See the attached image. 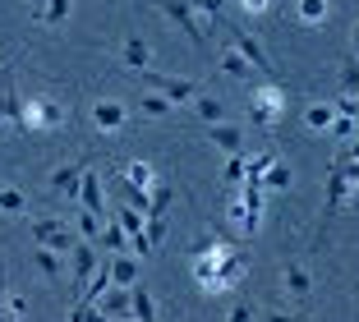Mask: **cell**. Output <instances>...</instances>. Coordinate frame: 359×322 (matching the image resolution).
I'll return each instance as SVG.
<instances>
[{"instance_id":"cell-15","label":"cell","mask_w":359,"mask_h":322,"mask_svg":"<svg viewBox=\"0 0 359 322\" xmlns=\"http://www.w3.org/2000/svg\"><path fill=\"white\" fill-rule=\"evenodd\" d=\"M97 249H111V253H125L129 249V235L120 230V221H102V235H97Z\"/></svg>"},{"instance_id":"cell-5","label":"cell","mask_w":359,"mask_h":322,"mask_svg":"<svg viewBox=\"0 0 359 322\" xmlns=\"http://www.w3.org/2000/svg\"><path fill=\"white\" fill-rule=\"evenodd\" d=\"M143 74H148L152 93H161L170 106H180V102H194V93H198V88H194V79H175V74H161V69H152V65H148Z\"/></svg>"},{"instance_id":"cell-24","label":"cell","mask_w":359,"mask_h":322,"mask_svg":"<svg viewBox=\"0 0 359 322\" xmlns=\"http://www.w3.org/2000/svg\"><path fill=\"white\" fill-rule=\"evenodd\" d=\"M125 180L134 189H152V166H148V161H129V166H125Z\"/></svg>"},{"instance_id":"cell-17","label":"cell","mask_w":359,"mask_h":322,"mask_svg":"<svg viewBox=\"0 0 359 322\" xmlns=\"http://www.w3.org/2000/svg\"><path fill=\"white\" fill-rule=\"evenodd\" d=\"M134 281H138V262L125 258V253H116V258H111V286H134Z\"/></svg>"},{"instance_id":"cell-43","label":"cell","mask_w":359,"mask_h":322,"mask_svg":"<svg viewBox=\"0 0 359 322\" xmlns=\"http://www.w3.org/2000/svg\"><path fill=\"white\" fill-rule=\"evenodd\" d=\"M0 120H5V111H0Z\"/></svg>"},{"instance_id":"cell-4","label":"cell","mask_w":359,"mask_h":322,"mask_svg":"<svg viewBox=\"0 0 359 322\" xmlns=\"http://www.w3.org/2000/svg\"><path fill=\"white\" fill-rule=\"evenodd\" d=\"M65 125V106L51 97H37V102H23V134L28 129H60Z\"/></svg>"},{"instance_id":"cell-32","label":"cell","mask_w":359,"mask_h":322,"mask_svg":"<svg viewBox=\"0 0 359 322\" xmlns=\"http://www.w3.org/2000/svg\"><path fill=\"white\" fill-rule=\"evenodd\" d=\"M69 322H106V313H97L93 304H74V313H69Z\"/></svg>"},{"instance_id":"cell-34","label":"cell","mask_w":359,"mask_h":322,"mask_svg":"<svg viewBox=\"0 0 359 322\" xmlns=\"http://www.w3.org/2000/svg\"><path fill=\"white\" fill-rule=\"evenodd\" d=\"M263 175H267V185H272V189H285V185H290V170H285V166H276V161L263 170Z\"/></svg>"},{"instance_id":"cell-38","label":"cell","mask_w":359,"mask_h":322,"mask_svg":"<svg viewBox=\"0 0 359 322\" xmlns=\"http://www.w3.org/2000/svg\"><path fill=\"white\" fill-rule=\"evenodd\" d=\"M341 161H359V134L350 138V147H346V152H341Z\"/></svg>"},{"instance_id":"cell-10","label":"cell","mask_w":359,"mask_h":322,"mask_svg":"<svg viewBox=\"0 0 359 322\" xmlns=\"http://www.w3.org/2000/svg\"><path fill=\"white\" fill-rule=\"evenodd\" d=\"M346 189H350V175H346L341 166H332V175H327V198H323V217H337Z\"/></svg>"},{"instance_id":"cell-28","label":"cell","mask_w":359,"mask_h":322,"mask_svg":"<svg viewBox=\"0 0 359 322\" xmlns=\"http://www.w3.org/2000/svg\"><path fill=\"white\" fill-rule=\"evenodd\" d=\"M194 111H198L203 120H208V125H222V120H226V106H222V102H212V97H203V102H194Z\"/></svg>"},{"instance_id":"cell-6","label":"cell","mask_w":359,"mask_h":322,"mask_svg":"<svg viewBox=\"0 0 359 322\" xmlns=\"http://www.w3.org/2000/svg\"><path fill=\"white\" fill-rule=\"evenodd\" d=\"M32 239H37V244H42V249H74V235H69V226H65V221H37V226H32Z\"/></svg>"},{"instance_id":"cell-36","label":"cell","mask_w":359,"mask_h":322,"mask_svg":"<svg viewBox=\"0 0 359 322\" xmlns=\"http://www.w3.org/2000/svg\"><path fill=\"white\" fill-rule=\"evenodd\" d=\"M272 5H276V0H240V10H244V14H254V19H258V14H267Z\"/></svg>"},{"instance_id":"cell-35","label":"cell","mask_w":359,"mask_h":322,"mask_svg":"<svg viewBox=\"0 0 359 322\" xmlns=\"http://www.w3.org/2000/svg\"><path fill=\"white\" fill-rule=\"evenodd\" d=\"M198 10H203V19H208V23H217V19H222V10H226V0H198Z\"/></svg>"},{"instance_id":"cell-12","label":"cell","mask_w":359,"mask_h":322,"mask_svg":"<svg viewBox=\"0 0 359 322\" xmlns=\"http://www.w3.org/2000/svg\"><path fill=\"white\" fill-rule=\"evenodd\" d=\"M120 65H129V69H148L152 65V51H148V42H143V37H129L125 46H120Z\"/></svg>"},{"instance_id":"cell-39","label":"cell","mask_w":359,"mask_h":322,"mask_svg":"<svg viewBox=\"0 0 359 322\" xmlns=\"http://www.w3.org/2000/svg\"><path fill=\"white\" fill-rule=\"evenodd\" d=\"M0 322H14V313H10V309H0Z\"/></svg>"},{"instance_id":"cell-18","label":"cell","mask_w":359,"mask_h":322,"mask_svg":"<svg viewBox=\"0 0 359 322\" xmlns=\"http://www.w3.org/2000/svg\"><path fill=\"white\" fill-rule=\"evenodd\" d=\"M79 180H83V166H60L51 175V189L55 194H79Z\"/></svg>"},{"instance_id":"cell-22","label":"cell","mask_w":359,"mask_h":322,"mask_svg":"<svg viewBox=\"0 0 359 322\" xmlns=\"http://www.w3.org/2000/svg\"><path fill=\"white\" fill-rule=\"evenodd\" d=\"M285 290L290 295H309V271L299 262H285Z\"/></svg>"},{"instance_id":"cell-27","label":"cell","mask_w":359,"mask_h":322,"mask_svg":"<svg viewBox=\"0 0 359 322\" xmlns=\"http://www.w3.org/2000/svg\"><path fill=\"white\" fill-rule=\"evenodd\" d=\"M37 267L46 271V281H60V253H55V249H42V244H37Z\"/></svg>"},{"instance_id":"cell-42","label":"cell","mask_w":359,"mask_h":322,"mask_svg":"<svg viewBox=\"0 0 359 322\" xmlns=\"http://www.w3.org/2000/svg\"><path fill=\"white\" fill-rule=\"evenodd\" d=\"M5 304H10V300H5V295H0V309H5Z\"/></svg>"},{"instance_id":"cell-2","label":"cell","mask_w":359,"mask_h":322,"mask_svg":"<svg viewBox=\"0 0 359 322\" xmlns=\"http://www.w3.org/2000/svg\"><path fill=\"white\" fill-rule=\"evenodd\" d=\"M249 115H254V125L272 129L276 120L285 115V93L276 83H258L254 93H249Z\"/></svg>"},{"instance_id":"cell-9","label":"cell","mask_w":359,"mask_h":322,"mask_svg":"<svg viewBox=\"0 0 359 322\" xmlns=\"http://www.w3.org/2000/svg\"><path fill=\"white\" fill-rule=\"evenodd\" d=\"M129 313H134V322H157V304H152V295H148L143 281L129 286Z\"/></svg>"},{"instance_id":"cell-20","label":"cell","mask_w":359,"mask_h":322,"mask_svg":"<svg viewBox=\"0 0 359 322\" xmlns=\"http://www.w3.org/2000/svg\"><path fill=\"white\" fill-rule=\"evenodd\" d=\"M332 120H337V106H327V102H318V106H309V111H304V125L309 129H327Z\"/></svg>"},{"instance_id":"cell-29","label":"cell","mask_w":359,"mask_h":322,"mask_svg":"<svg viewBox=\"0 0 359 322\" xmlns=\"http://www.w3.org/2000/svg\"><path fill=\"white\" fill-rule=\"evenodd\" d=\"M222 180H226L231 189H240V180H244V156H240V152H231V161H226Z\"/></svg>"},{"instance_id":"cell-7","label":"cell","mask_w":359,"mask_h":322,"mask_svg":"<svg viewBox=\"0 0 359 322\" xmlns=\"http://www.w3.org/2000/svg\"><path fill=\"white\" fill-rule=\"evenodd\" d=\"M231 37H235V51H240L244 60L254 65V69H267V74H272V55H267L263 46H258L254 32H249V28H231Z\"/></svg>"},{"instance_id":"cell-13","label":"cell","mask_w":359,"mask_h":322,"mask_svg":"<svg viewBox=\"0 0 359 322\" xmlns=\"http://www.w3.org/2000/svg\"><path fill=\"white\" fill-rule=\"evenodd\" d=\"M102 304H106V318H129V286H106L102 290Z\"/></svg>"},{"instance_id":"cell-31","label":"cell","mask_w":359,"mask_h":322,"mask_svg":"<svg viewBox=\"0 0 359 322\" xmlns=\"http://www.w3.org/2000/svg\"><path fill=\"white\" fill-rule=\"evenodd\" d=\"M355 125H359V120H350V115H337V120H332V138H346V143H350V138H355Z\"/></svg>"},{"instance_id":"cell-21","label":"cell","mask_w":359,"mask_h":322,"mask_svg":"<svg viewBox=\"0 0 359 322\" xmlns=\"http://www.w3.org/2000/svg\"><path fill=\"white\" fill-rule=\"evenodd\" d=\"M327 10H332L327 0H299V19H304L309 28H318V23L327 19Z\"/></svg>"},{"instance_id":"cell-3","label":"cell","mask_w":359,"mask_h":322,"mask_svg":"<svg viewBox=\"0 0 359 322\" xmlns=\"http://www.w3.org/2000/svg\"><path fill=\"white\" fill-rule=\"evenodd\" d=\"M152 5H157V10L166 14V19L175 23V28L184 32V37H194V46H203V42H208V28L198 23V14H194V5H189V0H152Z\"/></svg>"},{"instance_id":"cell-14","label":"cell","mask_w":359,"mask_h":322,"mask_svg":"<svg viewBox=\"0 0 359 322\" xmlns=\"http://www.w3.org/2000/svg\"><path fill=\"white\" fill-rule=\"evenodd\" d=\"M208 138L217 147H222V152H240V143H244V134H240V125H208Z\"/></svg>"},{"instance_id":"cell-37","label":"cell","mask_w":359,"mask_h":322,"mask_svg":"<svg viewBox=\"0 0 359 322\" xmlns=\"http://www.w3.org/2000/svg\"><path fill=\"white\" fill-rule=\"evenodd\" d=\"M226 322H254V304H235V313Z\"/></svg>"},{"instance_id":"cell-30","label":"cell","mask_w":359,"mask_h":322,"mask_svg":"<svg viewBox=\"0 0 359 322\" xmlns=\"http://www.w3.org/2000/svg\"><path fill=\"white\" fill-rule=\"evenodd\" d=\"M138 111H143V115H170V102L161 93H148L143 102H138Z\"/></svg>"},{"instance_id":"cell-33","label":"cell","mask_w":359,"mask_h":322,"mask_svg":"<svg viewBox=\"0 0 359 322\" xmlns=\"http://www.w3.org/2000/svg\"><path fill=\"white\" fill-rule=\"evenodd\" d=\"M0 212H23V194L19 189H0Z\"/></svg>"},{"instance_id":"cell-40","label":"cell","mask_w":359,"mask_h":322,"mask_svg":"<svg viewBox=\"0 0 359 322\" xmlns=\"http://www.w3.org/2000/svg\"><path fill=\"white\" fill-rule=\"evenodd\" d=\"M355 60H359V28H355Z\"/></svg>"},{"instance_id":"cell-23","label":"cell","mask_w":359,"mask_h":322,"mask_svg":"<svg viewBox=\"0 0 359 322\" xmlns=\"http://www.w3.org/2000/svg\"><path fill=\"white\" fill-rule=\"evenodd\" d=\"M222 69L231 74V79H249V74H254V65L244 60L240 51H226V55H222Z\"/></svg>"},{"instance_id":"cell-25","label":"cell","mask_w":359,"mask_h":322,"mask_svg":"<svg viewBox=\"0 0 359 322\" xmlns=\"http://www.w3.org/2000/svg\"><path fill=\"white\" fill-rule=\"evenodd\" d=\"M346 69H341V93L346 97H359V60L350 55V60H341Z\"/></svg>"},{"instance_id":"cell-16","label":"cell","mask_w":359,"mask_h":322,"mask_svg":"<svg viewBox=\"0 0 359 322\" xmlns=\"http://www.w3.org/2000/svg\"><path fill=\"white\" fill-rule=\"evenodd\" d=\"M170 203H175V189H170V185L148 189V212H143V217H166V212H170Z\"/></svg>"},{"instance_id":"cell-1","label":"cell","mask_w":359,"mask_h":322,"mask_svg":"<svg viewBox=\"0 0 359 322\" xmlns=\"http://www.w3.org/2000/svg\"><path fill=\"white\" fill-rule=\"evenodd\" d=\"M244 276V258L231 249V244H217V239H203L198 249H194V281H198L203 295H222L231 286H240Z\"/></svg>"},{"instance_id":"cell-26","label":"cell","mask_w":359,"mask_h":322,"mask_svg":"<svg viewBox=\"0 0 359 322\" xmlns=\"http://www.w3.org/2000/svg\"><path fill=\"white\" fill-rule=\"evenodd\" d=\"M37 19H46L51 28H55V23H65V19H69V0H46L42 10H37Z\"/></svg>"},{"instance_id":"cell-19","label":"cell","mask_w":359,"mask_h":322,"mask_svg":"<svg viewBox=\"0 0 359 322\" xmlns=\"http://www.w3.org/2000/svg\"><path fill=\"white\" fill-rule=\"evenodd\" d=\"M0 111H5L14 125L23 129V102H19V93H14V79H5V97H0Z\"/></svg>"},{"instance_id":"cell-11","label":"cell","mask_w":359,"mask_h":322,"mask_svg":"<svg viewBox=\"0 0 359 322\" xmlns=\"http://www.w3.org/2000/svg\"><path fill=\"white\" fill-rule=\"evenodd\" d=\"M79 198H83V208L97 212V217H106V198H102V180L93 175V170H83V180H79Z\"/></svg>"},{"instance_id":"cell-41","label":"cell","mask_w":359,"mask_h":322,"mask_svg":"<svg viewBox=\"0 0 359 322\" xmlns=\"http://www.w3.org/2000/svg\"><path fill=\"white\" fill-rule=\"evenodd\" d=\"M350 185H355V198H359V180H350Z\"/></svg>"},{"instance_id":"cell-8","label":"cell","mask_w":359,"mask_h":322,"mask_svg":"<svg viewBox=\"0 0 359 322\" xmlns=\"http://www.w3.org/2000/svg\"><path fill=\"white\" fill-rule=\"evenodd\" d=\"M125 125V106L120 102H93V129L97 134H116Z\"/></svg>"}]
</instances>
